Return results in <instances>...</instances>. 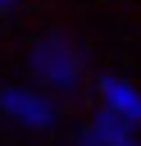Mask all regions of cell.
<instances>
[{
    "label": "cell",
    "mask_w": 141,
    "mask_h": 146,
    "mask_svg": "<svg viewBox=\"0 0 141 146\" xmlns=\"http://www.w3.org/2000/svg\"><path fill=\"white\" fill-rule=\"evenodd\" d=\"M27 68L36 73L41 87H50L55 96H77L82 91V78H86V59L82 50L73 46L68 32H45L32 41L27 50Z\"/></svg>",
    "instance_id": "6da1fadb"
},
{
    "label": "cell",
    "mask_w": 141,
    "mask_h": 146,
    "mask_svg": "<svg viewBox=\"0 0 141 146\" xmlns=\"http://www.w3.org/2000/svg\"><path fill=\"white\" fill-rule=\"evenodd\" d=\"M0 114H9L14 123L32 128V132H50L59 123V110L50 96L32 91V87H0Z\"/></svg>",
    "instance_id": "7a4b0ae2"
},
{
    "label": "cell",
    "mask_w": 141,
    "mask_h": 146,
    "mask_svg": "<svg viewBox=\"0 0 141 146\" xmlns=\"http://www.w3.org/2000/svg\"><path fill=\"white\" fill-rule=\"evenodd\" d=\"M100 100H105V110L114 114V119H123V123H141V91L127 82V78H100Z\"/></svg>",
    "instance_id": "3957f363"
},
{
    "label": "cell",
    "mask_w": 141,
    "mask_h": 146,
    "mask_svg": "<svg viewBox=\"0 0 141 146\" xmlns=\"http://www.w3.org/2000/svg\"><path fill=\"white\" fill-rule=\"evenodd\" d=\"M86 128L96 132V141H100V146H136V128H132V123H123V119H114L109 110H96V119H91Z\"/></svg>",
    "instance_id": "277c9868"
},
{
    "label": "cell",
    "mask_w": 141,
    "mask_h": 146,
    "mask_svg": "<svg viewBox=\"0 0 141 146\" xmlns=\"http://www.w3.org/2000/svg\"><path fill=\"white\" fill-rule=\"evenodd\" d=\"M77 146H100V141H96V132H91V128H82V132H77Z\"/></svg>",
    "instance_id": "5b68a950"
},
{
    "label": "cell",
    "mask_w": 141,
    "mask_h": 146,
    "mask_svg": "<svg viewBox=\"0 0 141 146\" xmlns=\"http://www.w3.org/2000/svg\"><path fill=\"white\" fill-rule=\"evenodd\" d=\"M14 5H18V0H0V9H14Z\"/></svg>",
    "instance_id": "8992f818"
},
{
    "label": "cell",
    "mask_w": 141,
    "mask_h": 146,
    "mask_svg": "<svg viewBox=\"0 0 141 146\" xmlns=\"http://www.w3.org/2000/svg\"><path fill=\"white\" fill-rule=\"evenodd\" d=\"M0 14H5V9H0Z\"/></svg>",
    "instance_id": "52a82bcc"
}]
</instances>
